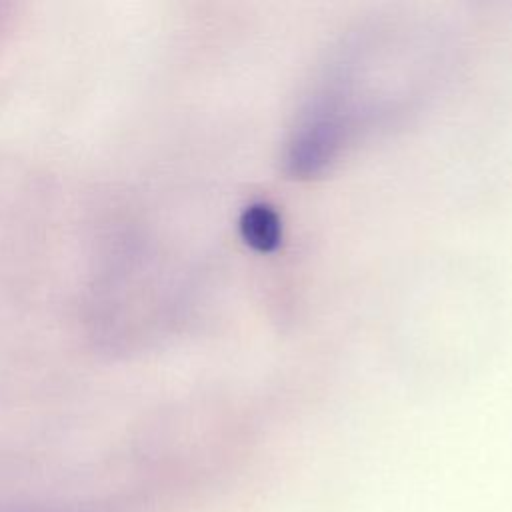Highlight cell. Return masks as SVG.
I'll return each instance as SVG.
<instances>
[{
  "instance_id": "cell-1",
  "label": "cell",
  "mask_w": 512,
  "mask_h": 512,
  "mask_svg": "<svg viewBox=\"0 0 512 512\" xmlns=\"http://www.w3.org/2000/svg\"><path fill=\"white\" fill-rule=\"evenodd\" d=\"M238 230L256 252H274L282 244V218L268 202L248 204L240 214Z\"/></svg>"
}]
</instances>
